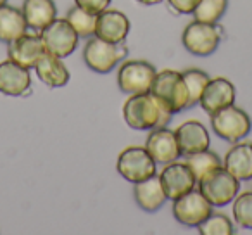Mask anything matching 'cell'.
<instances>
[{
	"mask_svg": "<svg viewBox=\"0 0 252 235\" xmlns=\"http://www.w3.org/2000/svg\"><path fill=\"white\" fill-rule=\"evenodd\" d=\"M123 118L131 130H154L168 127L173 112L168 111L151 92L133 94L123 105Z\"/></svg>",
	"mask_w": 252,
	"mask_h": 235,
	"instance_id": "1",
	"label": "cell"
},
{
	"mask_svg": "<svg viewBox=\"0 0 252 235\" xmlns=\"http://www.w3.org/2000/svg\"><path fill=\"white\" fill-rule=\"evenodd\" d=\"M151 94L173 114L189 109V90L183 74L175 69H164L156 74Z\"/></svg>",
	"mask_w": 252,
	"mask_h": 235,
	"instance_id": "2",
	"label": "cell"
},
{
	"mask_svg": "<svg viewBox=\"0 0 252 235\" xmlns=\"http://www.w3.org/2000/svg\"><path fill=\"white\" fill-rule=\"evenodd\" d=\"M211 127L220 138L230 144H237L251 134L252 121L244 109L231 104L211 114Z\"/></svg>",
	"mask_w": 252,
	"mask_h": 235,
	"instance_id": "3",
	"label": "cell"
},
{
	"mask_svg": "<svg viewBox=\"0 0 252 235\" xmlns=\"http://www.w3.org/2000/svg\"><path fill=\"white\" fill-rule=\"evenodd\" d=\"M128 54L123 43H111L98 36H90L83 47V61L92 71L98 74H107L114 69Z\"/></svg>",
	"mask_w": 252,
	"mask_h": 235,
	"instance_id": "4",
	"label": "cell"
},
{
	"mask_svg": "<svg viewBox=\"0 0 252 235\" xmlns=\"http://www.w3.org/2000/svg\"><path fill=\"white\" fill-rule=\"evenodd\" d=\"M202 196L209 201L213 206L221 207L230 204L240 190V180L235 178L224 166H220L207 176H204L200 182H197Z\"/></svg>",
	"mask_w": 252,
	"mask_h": 235,
	"instance_id": "5",
	"label": "cell"
},
{
	"mask_svg": "<svg viewBox=\"0 0 252 235\" xmlns=\"http://www.w3.org/2000/svg\"><path fill=\"white\" fill-rule=\"evenodd\" d=\"M156 165L158 163L149 154L147 149L131 145V147H126L125 151H121V154L118 156L116 169H118V173L126 182L138 183L158 175Z\"/></svg>",
	"mask_w": 252,
	"mask_h": 235,
	"instance_id": "6",
	"label": "cell"
},
{
	"mask_svg": "<svg viewBox=\"0 0 252 235\" xmlns=\"http://www.w3.org/2000/svg\"><path fill=\"white\" fill-rule=\"evenodd\" d=\"M156 74H158L156 67L147 61H125L118 71V87L121 92L130 95L145 94L151 92Z\"/></svg>",
	"mask_w": 252,
	"mask_h": 235,
	"instance_id": "7",
	"label": "cell"
},
{
	"mask_svg": "<svg viewBox=\"0 0 252 235\" xmlns=\"http://www.w3.org/2000/svg\"><path fill=\"white\" fill-rule=\"evenodd\" d=\"M40 36H42L45 52L61 57V59L71 56L76 50L78 40H80L78 33L74 32V28L66 18H56L49 26L42 30Z\"/></svg>",
	"mask_w": 252,
	"mask_h": 235,
	"instance_id": "8",
	"label": "cell"
},
{
	"mask_svg": "<svg viewBox=\"0 0 252 235\" xmlns=\"http://www.w3.org/2000/svg\"><path fill=\"white\" fill-rule=\"evenodd\" d=\"M221 33L216 25L202 21H192L182 33V43L190 54L197 57H207L218 49Z\"/></svg>",
	"mask_w": 252,
	"mask_h": 235,
	"instance_id": "9",
	"label": "cell"
},
{
	"mask_svg": "<svg viewBox=\"0 0 252 235\" xmlns=\"http://www.w3.org/2000/svg\"><path fill=\"white\" fill-rule=\"evenodd\" d=\"M211 213H213V204L202 196L200 190L192 189L180 199L173 201V216L183 227L197 228Z\"/></svg>",
	"mask_w": 252,
	"mask_h": 235,
	"instance_id": "10",
	"label": "cell"
},
{
	"mask_svg": "<svg viewBox=\"0 0 252 235\" xmlns=\"http://www.w3.org/2000/svg\"><path fill=\"white\" fill-rule=\"evenodd\" d=\"M161 185L164 189L166 199L176 201L182 196H185L187 192H190L192 189H195L197 180L193 176V173L190 171V168L187 166V163H169L164 165L161 175Z\"/></svg>",
	"mask_w": 252,
	"mask_h": 235,
	"instance_id": "11",
	"label": "cell"
},
{
	"mask_svg": "<svg viewBox=\"0 0 252 235\" xmlns=\"http://www.w3.org/2000/svg\"><path fill=\"white\" fill-rule=\"evenodd\" d=\"M145 149L158 165H169L182 156L175 130H169L168 127L151 130L145 140Z\"/></svg>",
	"mask_w": 252,
	"mask_h": 235,
	"instance_id": "12",
	"label": "cell"
},
{
	"mask_svg": "<svg viewBox=\"0 0 252 235\" xmlns=\"http://www.w3.org/2000/svg\"><path fill=\"white\" fill-rule=\"evenodd\" d=\"M235 99H237L235 85L230 80H226V78L218 76L209 80V83L206 85L199 104L211 116L220 111V109L231 105L235 102Z\"/></svg>",
	"mask_w": 252,
	"mask_h": 235,
	"instance_id": "13",
	"label": "cell"
},
{
	"mask_svg": "<svg viewBox=\"0 0 252 235\" xmlns=\"http://www.w3.org/2000/svg\"><path fill=\"white\" fill-rule=\"evenodd\" d=\"M32 88L30 69L7 59L0 63V94L9 97H21Z\"/></svg>",
	"mask_w": 252,
	"mask_h": 235,
	"instance_id": "14",
	"label": "cell"
},
{
	"mask_svg": "<svg viewBox=\"0 0 252 235\" xmlns=\"http://www.w3.org/2000/svg\"><path fill=\"white\" fill-rule=\"evenodd\" d=\"M45 54V47H43L42 36L40 35H28L25 33L19 38L12 40L7 47V56L16 64L32 69L36 66L40 57Z\"/></svg>",
	"mask_w": 252,
	"mask_h": 235,
	"instance_id": "15",
	"label": "cell"
},
{
	"mask_svg": "<svg viewBox=\"0 0 252 235\" xmlns=\"http://www.w3.org/2000/svg\"><path fill=\"white\" fill-rule=\"evenodd\" d=\"M130 19L121 11H102L97 16V26H95V36L111 43H123L130 33Z\"/></svg>",
	"mask_w": 252,
	"mask_h": 235,
	"instance_id": "16",
	"label": "cell"
},
{
	"mask_svg": "<svg viewBox=\"0 0 252 235\" xmlns=\"http://www.w3.org/2000/svg\"><path fill=\"white\" fill-rule=\"evenodd\" d=\"M175 134H176V140H178V147L183 156H190L209 149L211 144L209 132H207V128L200 121L195 120L185 121V123H182L176 128Z\"/></svg>",
	"mask_w": 252,
	"mask_h": 235,
	"instance_id": "17",
	"label": "cell"
},
{
	"mask_svg": "<svg viewBox=\"0 0 252 235\" xmlns=\"http://www.w3.org/2000/svg\"><path fill=\"white\" fill-rule=\"evenodd\" d=\"M133 197L135 202L144 209L145 213H156L166 202V194L161 185L159 175H154L144 182L133 183Z\"/></svg>",
	"mask_w": 252,
	"mask_h": 235,
	"instance_id": "18",
	"label": "cell"
},
{
	"mask_svg": "<svg viewBox=\"0 0 252 235\" xmlns=\"http://www.w3.org/2000/svg\"><path fill=\"white\" fill-rule=\"evenodd\" d=\"M223 166L240 182L252 180V142H237L224 154Z\"/></svg>",
	"mask_w": 252,
	"mask_h": 235,
	"instance_id": "19",
	"label": "cell"
},
{
	"mask_svg": "<svg viewBox=\"0 0 252 235\" xmlns=\"http://www.w3.org/2000/svg\"><path fill=\"white\" fill-rule=\"evenodd\" d=\"M35 71L38 74V80L43 81L50 88L64 87L69 81V69L63 63V59L57 56H52L49 52H45L38 59Z\"/></svg>",
	"mask_w": 252,
	"mask_h": 235,
	"instance_id": "20",
	"label": "cell"
},
{
	"mask_svg": "<svg viewBox=\"0 0 252 235\" xmlns=\"http://www.w3.org/2000/svg\"><path fill=\"white\" fill-rule=\"evenodd\" d=\"M21 11L28 28L36 30V32H42L57 18L54 0H25Z\"/></svg>",
	"mask_w": 252,
	"mask_h": 235,
	"instance_id": "21",
	"label": "cell"
},
{
	"mask_svg": "<svg viewBox=\"0 0 252 235\" xmlns=\"http://www.w3.org/2000/svg\"><path fill=\"white\" fill-rule=\"evenodd\" d=\"M28 30L23 11L14 5L0 7V42L11 43L12 40L23 36Z\"/></svg>",
	"mask_w": 252,
	"mask_h": 235,
	"instance_id": "22",
	"label": "cell"
},
{
	"mask_svg": "<svg viewBox=\"0 0 252 235\" xmlns=\"http://www.w3.org/2000/svg\"><path fill=\"white\" fill-rule=\"evenodd\" d=\"M185 163H187V166L190 168V171L193 173V176H195L197 182H200L204 176H207L211 171H214L216 168L223 166L220 156H218L216 152L209 151V149L187 156Z\"/></svg>",
	"mask_w": 252,
	"mask_h": 235,
	"instance_id": "23",
	"label": "cell"
},
{
	"mask_svg": "<svg viewBox=\"0 0 252 235\" xmlns=\"http://www.w3.org/2000/svg\"><path fill=\"white\" fill-rule=\"evenodd\" d=\"M97 16L94 12H88L85 9L78 7H71L66 14V19L69 21V25L74 28V32L78 33V36L81 38H90L95 35V26H97Z\"/></svg>",
	"mask_w": 252,
	"mask_h": 235,
	"instance_id": "24",
	"label": "cell"
},
{
	"mask_svg": "<svg viewBox=\"0 0 252 235\" xmlns=\"http://www.w3.org/2000/svg\"><path fill=\"white\" fill-rule=\"evenodd\" d=\"M182 74H183V80H185L187 90H189V109H190L195 104H199L204 88L209 83L211 78L206 71L197 69V67H190V69L183 71Z\"/></svg>",
	"mask_w": 252,
	"mask_h": 235,
	"instance_id": "25",
	"label": "cell"
},
{
	"mask_svg": "<svg viewBox=\"0 0 252 235\" xmlns=\"http://www.w3.org/2000/svg\"><path fill=\"white\" fill-rule=\"evenodd\" d=\"M228 9V0H200L195 11L192 12L195 21L216 25Z\"/></svg>",
	"mask_w": 252,
	"mask_h": 235,
	"instance_id": "26",
	"label": "cell"
},
{
	"mask_svg": "<svg viewBox=\"0 0 252 235\" xmlns=\"http://www.w3.org/2000/svg\"><path fill=\"white\" fill-rule=\"evenodd\" d=\"M202 235H233L235 227L231 220L223 213H211L202 223L197 227Z\"/></svg>",
	"mask_w": 252,
	"mask_h": 235,
	"instance_id": "27",
	"label": "cell"
},
{
	"mask_svg": "<svg viewBox=\"0 0 252 235\" xmlns=\"http://www.w3.org/2000/svg\"><path fill=\"white\" fill-rule=\"evenodd\" d=\"M233 218L238 227L252 230V190L233 199Z\"/></svg>",
	"mask_w": 252,
	"mask_h": 235,
	"instance_id": "28",
	"label": "cell"
},
{
	"mask_svg": "<svg viewBox=\"0 0 252 235\" xmlns=\"http://www.w3.org/2000/svg\"><path fill=\"white\" fill-rule=\"evenodd\" d=\"M112 0H74V5L85 9L88 12H94V14H100L102 11L109 7Z\"/></svg>",
	"mask_w": 252,
	"mask_h": 235,
	"instance_id": "29",
	"label": "cell"
},
{
	"mask_svg": "<svg viewBox=\"0 0 252 235\" xmlns=\"http://www.w3.org/2000/svg\"><path fill=\"white\" fill-rule=\"evenodd\" d=\"M168 2L178 14H192L200 0H168Z\"/></svg>",
	"mask_w": 252,
	"mask_h": 235,
	"instance_id": "30",
	"label": "cell"
},
{
	"mask_svg": "<svg viewBox=\"0 0 252 235\" xmlns=\"http://www.w3.org/2000/svg\"><path fill=\"white\" fill-rule=\"evenodd\" d=\"M137 2L142 5H158V4H161L162 0H137Z\"/></svg>",
	"mask_w": 252,
	"mask_h": 235,
	"instance_id": "31",
	"label": "cell"
},
{
	"mask_svg": "<svg viewBox=\"0 0 252 235\" xmlns=\"http://www.w3.org/2000/svg\"><path fill=\"white\" fill-rule=\"evenodd\" d=\"M7 4V0H0V7H2V5H5Z\"/></svg>",
	"mask_w": 252,
	"mask_h": 235,
	"instance_id": "32",
	"label": "cell"
}]
</instances>
